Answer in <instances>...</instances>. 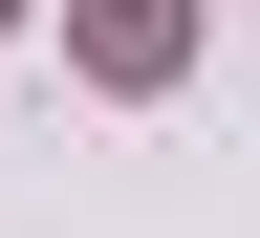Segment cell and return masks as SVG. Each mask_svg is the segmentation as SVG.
<instances>
[{"label": "cell", "instance_id": "cell-1", "mask_svg": "<svg viewBox=\"0 0 260 238\" xmlns=\"http://www.w3.org/2000/svg\"><path fill=\"white\" fill-rule=\"evenodd\" d=\"M174 44H195V0H87V65L109 87H174Z\"/></svg>", "mask_w": 260, "mask_h": 238}]
</instances>
